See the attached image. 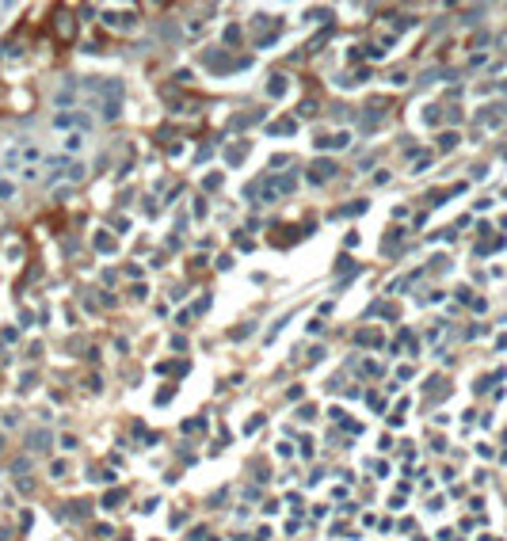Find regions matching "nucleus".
<instances>
[{
  "label": "nucleus",
  "instance_id": "f257e3e1",
  "mask_svg": "<svg viewBox=\"0 0 507 541\" xmlns=\"http://www.w3.org/2000/svg\"><path fill=\"white\" fill-rule=\"evenodd\" d=\"M317 145H320V149H347V145H351V134H347V130H339V134H332V137H320Z\"/></svg>",
  "mask_w": 507,
  "mask_h": 541
},
{
  "label": "nucleus",
  "instance_id": "f03ea898",
  "mask_svg": "<svg viewBox=\"0 0 507 541\" xmlns=\"http://www.w3.org/2000/svg\"><path fill=\"white\" fill-rule=\"evenodd\" d=\"M27 442L34 446V450H46V446L54 442V435H50V431H31V435H27Z\"/></svg>",
  "mask_w": 507,
  "mask_h": 541
},
{
  "label": "nucleus",
  "instance_id": "7ed1b4c3",
  "mask_svg": "<svg viewBox=\"0 0 507 541\" xmlns=\"http://www.w3.org/2000/svg\"><path fill=\"white\" fill-rule=\"evenodd\" d=\"M332 171H336V164H328V160H317V164H313V179L320 183V179H328Z\"/></svg>",
  "mask_w": 507,
  "mask_h": 541
},
{
  "label": "nucleus",
  "instance_id": "20e7f679",
  "mask_svg": "<svg viewBox=\"0 0 507 541\" xmlns=\"http://www.w3.org/2000/svg\"><path fill=\"white\" fill-rule=\"evenodd\" d=\"M100 114L111 122V118H118V100H100Z\"/></svg>",
  "mask_w": 507,
  "mask_h": 541
},
{
  "label": "nucleus",
  "instance_id": "39448f33",
  "mask_svg": "<svg viewBox=\"0 0 507 541\" xmlns=\"http://www.w3.org/2000/svg\"><path fill=\"white\" fill-rule=\"evenodd\" d=\"M206 65L221 72V69H229V57H225V54H206Z\"/></svg>",
  "mask_w": 507,
  "mask_h": 541
},
{
  "label": "nucleus",
  "instance_id": "423d86ee",
  "mask_svg": "<svg viewBox=\"0 0 507 541\" xmlns=\"http://www.w3.org/2000/svg\"><path fill=\"white\" fill-rule=\"evenodd\" d=\"M377 122H381V107H370V114L362 118V130H374Z\"/></svg>",
  "mask_w": 507,
  "mask_h": 541
},
{
  "label": "nucleus",
  "instance_id": "0eeeda50",
  "mask_svg": "<svg viewBox=\"0 0 507 541\" xmlns=\"http://www.w3.org/2000/svg\"><path fill=\"white\" fill-rule=\"evenodd\" d=\"M362 210H366V202H351L343 210H336V217H351V214H362Z\"/></svg>",
  "mask_w": 507,
  "mask_h": 541
},
{
  "label": "nucleus",
  "instance_id": "6e6552de",
  "mask_svg": "<svg viewBox=\"0 0 507 541\" xmlns=\"http://www.w3.org/2000/svg\"><path fill=\"white\" fill-rule=\"evenodd\" d=\"M58 31H61V38H72V19L69 15H58Z\"/></svg>",
  "mask_w": 507,
  "mask_h": 541
},
{
  "label": "nucleus",
  "instance_id": "1a4fd4ad",
  "mask_svg": "<svg viewBox=\"0 0 507 541\" xmlns=\"http://www.w3.org/2000/svg\"><path fill=\"white\" fill-rule=\"evenodd\" d=\"M80 145H84V134H76V130H72L69 137H65V149H72V153H76Z\"/></svg>",
  "mask_w": 507,
  "mask_h": 541
},
{
  "label": "nucleus",
  "instance_id": "9d476101",
  "mask_svg": "<svg viewBox=\"0 0 507 541\" xmlns=\"http://www.w3.org/2000/svg\"><path fill=\"white\" fill-rule=\"evenodd\" d=\"M267 92H271V96H282V92H286V80H282V76H275V80L267 84Z\"/></svg>",
  "mask_w": 507,
  "mask_h": 541
},
{
  "label": "nucleus",
  "instance_id": "9b49d317",
  "mask_svg": "<svg viewBox=\"0 0 507 541\" xmlns=\"http://www.w3.org/2000/svg\"><path fill=\"white\" fill-rule=\"evenodd\" d=\"M96 248H100V252H115V240H111V237H96Z\"/></svg>",
  "mask_w": 507,
  "mask_h": 541
},
{
  "label": "nucleus",
  "instance_id": "f8f14e48",
  "mask_svg": "<svg viewBox=\"0 0 507 541\" xmlns=\"http://www.w3.org/2000/svg\"><path fill=\"white\" fill-rule=\"evenodd\" d=\"M12 195H15V187L8 179H0V199H12Z\"/></svg>",
  "mask_w": 507,
  "mask_h": 541
},
{
  "label": "nucleus",
  "instance_id": "ddd939ff",
  "mask_svg": "<svg viewBox=\"0 0 507 541\" xmlns=\"http://www.w3.org/2000/svg\"><path fill=\"white\" fill-rule=\"evenodd\" d=\"M103 503H107V507H115V503H122V492H107V496H103Z\"/></svg>",
  "mask_w": 507,
  "mask_h": 541
},
{
  "label": "nucleus",
  "instance_id": "4468645a",
  "mask_svg": "<svg viewBox=\"0 0 507 541\" xmlns=\"http://www.w3.org/2000/svg\"><path fill=\"white\" fill-rule=\"evenodd\" d=\"M313 111H317V103H313V100H305L302 107H298V114H305V118H309V114H313Z\"/></svg>",
  "mask_w": 507,
  "mask_h": 541
},
{
  "label": "nucleus",
  "instance_id": "2eb2a0df",
  "mask_svg": "<svg viewBox=\"0 0 507 541\" xmlns=\"http://www.w3.org/2000/svg\"><path fill=\"white\" fill-rule=\"evenodd\" d=\"M439 145H442V149H450V145H458V134H442V137H439Z\"/></svg>",
  "mask_w": 507,
  "mask_h": 541
},
{
  "label": "nucleus",
  "instance_id": "dca6fc26",
  "mask_svg": "<svg viewBox=\"0 0 507 541\" xmlns=\"http://www.w3.org/2000/svg\"><path fill=\"white\" fill-rule=\"evenodd\" d=\"M423 122H431V126H435V122H439V107H427V114H423Z\"/></svg>",
  "mask_w": 507,
  "mask_h": 541
},
{
  "label": "nucleus",
  "instance_id": "f3484780",
  "mask_svg": "<svg viewBox=\"0 0 507 541\" xmlns=\"http://www.w3.org/2000/svg\"><path fill=\"white\" fill-rule=\"evenodd\" d=\"M0 446H4V439H0Z\"/></svg>",
  "mask_w": 507,
  "mask_h": 541
}]
</instances>
